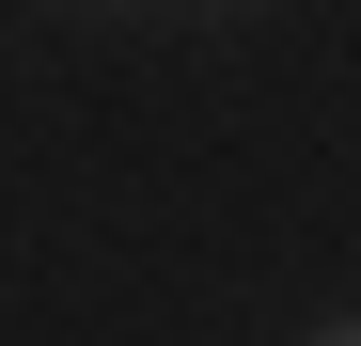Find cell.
I'll return each instance as SVG.
<instances>
[{"mask_svg":"<svg viewBox=\"0 0 361 346\" xmlns=\"http://www.w3.org/2000/svg\"><path fill=\"white\" fill-rule=\"evenodd\" d=\"M314 346H361V330H314Z\"/></svg>","mask_w":361,"mask_h":346,"instance_id":"6da1fadb","label":"cell"}]
</instances>
